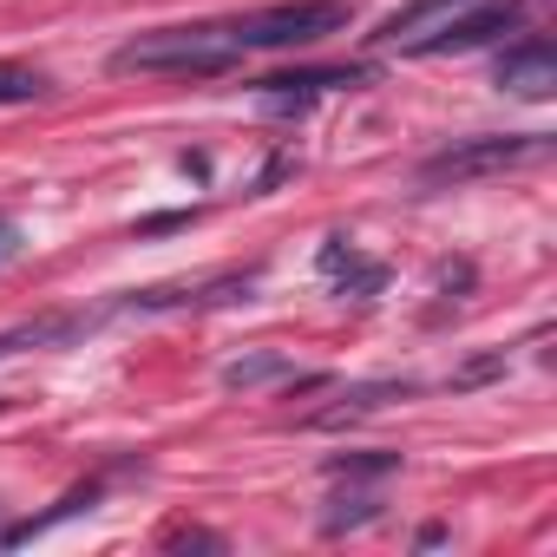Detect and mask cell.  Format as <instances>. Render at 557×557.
I'll return each instance as SVG.
<instances>
[{
	"mask_svg": "<svg viewBox=\"0 0 557 557\" xmlns=\"http://www.w3.org/2000/svg\"><path fill=\"white\" fill-rule=\"evenodd\" d=\"M243 60V47L223 27H164L138 34L112 53V73H177V79H216Z\"/></svg>",
	"mask_w": 557,
	"mask_h": 557,
	"instance_id": "6da1fadb",
	"label": "cell"
},
{
	"mask_svg": "<svg viewBox=\"0 0 557 557\" xmlns=\"http://www.w3.org/2000/svg\"><path fill=\"white\" fill-rule=\"evenodd\" d=\"M335 27H348L342 0H283V8H262V14L230 21L223 34L249 53V47H309V40H329Z\"/></svg>",
	"mask_w": 557,
	"mask_h": 557,
	"instance_id": "7a4b0ae2",
	"label": "cell"
},
{
	"mask_svg": "<svg viewBox=\"0 0 557 557\" xmlns=\"http://www.w3.org/2000/svg\"><path fill=\"white\" fill-rule=\"evenodd\" d=\"M531 158H544V132L466 138V145H453V151L426 158V164H420V177H426V184H466V177H498V171H511V164H531Z\"/></svg>",
	"mask_w": 557,
	"mask_h": 557,
	"instance_id": "3957f363",
	"label": "cell"
},
{
	"mask_svg": "<svg viewBox=\"0 0 557 557\" xmlns=\"http://www.w3.org/2000/svg\"><path fill=\"white\" fill-rule=\"evenodd\" d=\"M511 27H518V8H511V0H479V8L453 14L446 27H433L413 53H472V47H485L492 34H511Z\"/></svg>",
	"mask_w": 557,
	"mask_h": 557,
	"instance_id": "277c9868",
	"label": "cell"
},
{
	"mask_svg": "<svg viewBox=\"0 0 557 557\" xmlns=\"http://www.w3.org/2000/svg\"><path fill=\"white\" fill-rule=\"evenodd\" d=\"M498 86L518 99H550L557 92V53L544 40H518L511 53H498Z\"/></svg>",
	"mask_w": 557,
	"mask_h": 557,
	"instance_id": "5b68a950",
	"label": "cell"
},
{
	"mask_svg": "<svg viewBox=\"0 0 557 557\" xmlns=\"http://www.w3.org/2000/svg\"><path fill=\"white\" fill-rule=\"evenodd\" d=\"M466 8H479V0H407L400 14H387V21H381V34H374V40H387V47H407V53H413L433 27H446V21H453V14H466Z\"/></svg>",
	"mask_w": 557,
	"mask_h": 557,
	"instance_id": "8992f818",
	"label": "cell"
},
{
	"mask_svg": "<svg viewBox=\"0 0 557 557\" xmlns=\"http://www.w3.org/2000/svg\"><path fill=\"white\" fill-rule=\"evenodd\" d=\"M407 394H413V381H368V387H348L335 407L309 413L302 426H315V433H335V426H348V420H368V413H381V407H394V400H407Z\"/></svg>",
	"mask_w": 557,
	"mask_h": 557,
	"instance_id": "52a82bcc",
	"label": "cell"
},
{
	"mask_svg": "<svg viewBox=\"0 0 557 557\" xmlns=\"http://www.w3.org/2000/svg\"><path fill=\"white\" fill-rule=\"evenodd\" d=\"M322 275H335V289H342V296H361V302L387 283L381 262H361V256H355V243H342V236H329V243H322Z\"/></svg>",
	"mask_w": 557,
	"mask_h": 557,
	"instance_id": "ba28073f",
	"label": "cell"
},
{
	"mask_svg": "<svg viewBox=\"0 0 557 557\" xmlns=\"http://www.w3.org/2000/svg\"><path fill=\"white\" fill-rule=\"evenodd\" d=\"M275 381H289V361L283 355H243L223 368V387L230 394H256V387H275Z\"/></svg>",
	"mask_w": 557,
	"mask_h": 557,
	"instance_id": "9c48e42d",
	"label": "cell"
},
{
	"mask_svg": "<svg viewBox=\"0 0 557 557\" xmlns=\"http://www.w3.org/2000/svg\"><path fill=\"white\" fill-rule=\"evenodd\" d=\"M374 518H381V492H342L335 511H322V531L342 537V531H361V524H374Z\"/></svg>",
	"mask_w": 557,
	"mask_h": 557,
	"instance_id": "30bf717a",
	"label": "cell"
},
{
	"mask_svg": "<svg viewBox=\"0 0 557 557\" xmlns=\"http://www.w3.org/2000/svg\"><path fill=\"white\" fill-rule=\"evenodd\" d=\"M283 99L296 92H329V86H361V66H309V73H289V79H269Z\"/></svg>",
	"mask_w": 557,
	"mask_h": 557,
	"instance_id": "8fae6325",
	"label": "cell"
},
{
	"mask_svg": "<svg viewBox=\"0 0 557 557\" xmlns=\"http://www.w3.org/2000/svg\"><path fill=\"white\" fill-rule=\"evenodd\" d=\"M47 99V73L21 66V60H0V106H34Z\"/></svg>",
	"mask_w": 557,
	"mask_h": 557,
	"instance_id": "7c38bea8",
	"label": "cell"
},
{
	"mask_svg": "<svg viewBox=\"0 0 557 557\" xmlns=\"http://www.w3.org/2000/svg\"><path fill=\"white\" fill-rule=\"evenodd\" d=\"M400 472V453H348V459H329V479H387Z\"/></svg>",
	"mask_w": 557,
	"mask_h": 557,
	"instance_id": "4fadbf2b",
	"label": "cell"
},
{
	"mask_svg": "<svg viewBox=\"0 0 557 557\" xmlns=\"http://www.w3.org/2000/svg\"><path fill=\"white\" fill-rule=\"evenodd\" d=\"M505 374V355H472L459 374H453V394H466V387H485V381H498Z\"/></svg>",
	"mask_w": 557,
	"mask_h": 557,
	"instance_id": "5bb4252c",
	"label": "cell"
},
{
	"mask_svg": "<svg viewBox=\"0 0 557 557\" xmlns=\"http://www.w3.org/2000/svg\"><path fill=\"white\" fill-rule=\"evenodd\" d=\"M14 256V223H0V262Z\"/></svg>",
	"mask_w": 557,
	"mask_h": 557,
	"instance_id": "9a60e30c",
	"label": "cell"
}]
</instances>
